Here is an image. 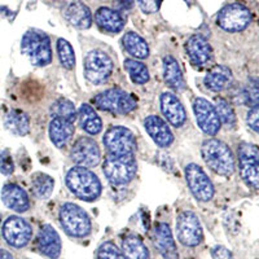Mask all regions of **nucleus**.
Wrapping results in <instances>:
<instances>
[{"mask_svg": "<svg viewBox=\"0 0 259 259\" xmlns=\"http://www.w3.org/2000/svg\"><path fill=\"white\" fill-rule=\"evenodd\" d=\"M123 48L135 60L147 59L149 56V46L142 36L134 31L126 32L122 38Z\"/></svg>", "mask_w": 259, "mask_h": 259, "instance_id": "obj_28", "label": "nucleus"}, {"mask_svg": "<svg viewBox=\"0 0 259 259\" xmlns=\"http://www.w3.org/2000/svg\"><path fill=\"white\" fill-rule=\"evenodd\" d=\"M13 171H15V163H13V158L9 150H2L0 152V172L3 175H11Z\"/></svg>", "mask_w": 259, "mask_h": 259, "instance_id": "obj_37", "label": "nucleus"}, {"mask_svg": "<svg viewBox=\"0 0 259 259\" xmlns=\"http://www.w3.org/2000/svg\"><path fill=\"white\" fill-rule=\"evenodd\" d=\"M153 245L163 259H178L179 253L167 223H158L153 230Z\"/></svg>", "mask_w": 259, "mask_h": 259, "instance_id": "obj_16", "label": "nucleus"}, {"mask_svg": "<svg viewBox=\"0 0 259 259\" xmlns=\"http://www.w3.org/2000/svg\"><path fill=\"white\" fill-rule=\"evenodd\" d=\"M193 112L196 115L198 127L203 133L210 136H214L221 130V121L217 114L214 105L210 101L205 100L202 97H198L193 101Z\"/></svg>", "mask_w": 259, "mask_h": 259, "instance_id": "obj_15", "label": "nucleus"}, {"mask_svg": "<svg viewBox=\"0 0 259 259\" xmlns=\"http://www.w3.org/2000/svg\"><path fill=\"white\" fill-rule=\"evenodd\" d=\"M65 18L70 25L80 30H85L92 25V13L90 8L82 2H73L65 9Z\"/></svg>", "mask_w": 259, "mask_h": 259, "instance_id": "obj_23", "label": "nucleus"}, {"mask_svg": "<svg viewBox=\"0 0 259 259\" xmlns=\"http://www.w3.org/2000/svg\"><path fill=\"white\" fill-rule=\"evenodd\" d=\"M121 251L124 259H150L147 245L138 235H127L122 240Z\"/></svg>", "mask_w": 259, "mask_h": 259, "instance_id": "obj_26", "label": "nucleus"}, {"mask_svg": "<svg viewBox=\"0 0 259 259\" xmlns=\"http://www.w3.org/2000/svg\"><path fill=\"white\" fill-rule=\"evenodd\" d=\"M186 179L194 198L201 202H207L214 197V186L206 172L196 163H189L186 167Z\"/></svg>", "mask_w": 259, "mask_h": 259, "instance_id": "obj_13", "label": "nucleus"}, {"mask_svg": "<svg viewBox=\"0 0 259 259\" xmlns=\"http://www.w3.org/2000/svg\"><path fill=\"white\" fill-rule=\"evenodd\" d=\"M97 259H124L121 249L113 241H105L97 250Z\"/></svg>", "mask_w": 259, "mask_h": 259, "instance_id": "obj_36", "label": "nucleus"}, {"mask_svg": "<svg viewBox=\"0 0 259 259\" xmlns=\"http://www.w3.org/2000/svg\"><path fill=\"white\" fill-rule=\"evenodd\" d=\"M253 15L250 9L240 3L223 7L217 15V25L227 32H240L251 24Z\"/></svg>", "mask_w": 259, "mask_h": 259, "instance_id": "obj_6", "label": "nucleus"}, {"mask_svg": "<svg viewBox=\"0 0 259 259\" xmlns=\"http://www.w3.org/2000/svg\"><path fill=\"white\" fill-rule=\"evenodd\" d=\"M214 108L217 110V114H218L221 124L223 123L228 128H235L237 118H236L235 110L231 106V104L227 100H224V99H222V97H218V99H215Z\"/></svg>", "mask_w": 259, "mask_h": 259, "instance_id": "obj_34", "label": "nucleus"}, {"mask_svg": "<svg viewBox=\"0 0 259 259\" xmlns=\"http://www.w3.org/2000/svg\"><path fill=\"white\" fill-rule=\"evenodd\" d=\"M144 127L148 135L159 147L167 148L174 142V135L171 133L170 127L162 118L157 117V115L147 117V119L144 121Z\"/></svg>", "mask_w": 259, "mask_h": 259, "instance_id": "obj_20", "label": "nucleus"}, {"mask_svg": "<svg viewBox=\"0 0 259 259\" xmlns=\"http://www.w3.org/2000/svg\"><path fill=\"white\" fill-rule=\"evenodd\" d=\"M123 66L128 73L131 80L136 84H145L149 80V71L142 61L135 59H127L124 60Z\"/></svg>", "mask_w": 259, "mask_h": 259, "instance_id": "obj_33", "label": "nucleus"}, {"mask_svg": "<svg viewBox=\"0 0 259 259\" xmlns=\"http://www.w3.org/2000/svg\"><path fill=\"white\" fill-rule=\"evenodd\" d=\"M161 110L168 122L174 127H182L187 119V113L182 101L171 92L161 95Z\"/></svg>", "mask_w": 259, "mask_h": 259, "instance_id": "obj_19", "label": "nucleus"}, {"mask_svg": "<svg viewBox=\"0 0 259 259\" xmlns=\"http://www.w3.org/2000/svg\"><path fill=\"white\" fill-rule=\"evenodd\" d=\"M142 9L143 12L147 13V15H152V13L158 12L161 7L157 4V0H136Z\"/></svg>", "mask_w": 259, "mask_h": 259, "instance_id": "obj_40", "label": "nucleus"}, {"mask_svg": "<svg viewBox=\"0 0 259 259\" xmlns=\"http://www.w3.org/2000/svg\"><path fill=\"white\" fill-rule=\"evenodd\" d=\"M94 104L99 109L115 114H128L136 109L135 99L121 89H112L101 92L94 99Z\"/></svg>", "mask_w": 259, "mask_h": 259, "instance_id": "obj_7", "label": "nucleus"}, {"mask_svg": "<svg viewBox=\"0 0 259 259\" xmlns=\"http://www.w3.org/2000/svg\"><path fill=\"white\" fill-rule=\"evenodd\" d=\"M240 174L242 180L253 189L259 186V152L256 145L242 143L239 147Z\"/></svg>", "mask_w": 259, "mask_h": 259, "instance_id": "obj_11", "label": "nucleus"}, {"mask_svg": "<svg viewBox=\"0 0 259 259\" xmlns=\"http://www.w3.org/2000/svg\"><path fill=\"white\" fill-rule=\"evenodd\" d=\"M104 174L113 186H126L135 178L138 165L133 156L109 154L104 161Z\"/></svg>", "mask_w": 259, "mask_h": 259, "instance_id": "obj_5", "label": "nucleus"}, {"mask_svg": "<svg viewBox=\"0 0 259 259\" xmlns=\"http://www.w3.org/2000/svg\"><path fill=\"white\" fill-rule=\"evenodd\" d=\"M162 2H163V0H157V4H158L159 7H161V4H162ZM184 2H186V3H191V0H184Z\"/></svg>", "mask_w": 259, "mask_h": 259, "instance_id": "obj_44", "label": "nucleus"}, {"mask_svg": "<svg viewBox=\"0 0 259 259\" xmlns=\"http://www.w3.org/2000/svg\"><path fill=\"white\" fill-rule=\"evenodd\" d=\"M113 61L101 50L89 52L84 60V75L92 84H101L112 75Z\"/></svg>", "mask_w": 259, "mask_h": 259, "instance_id": "obj_9", "label": "nucleus"}, {"mask_svg": "<svg viewBox=\"0 0 259 259\" xmlns=\"http://www.w3.org/2000/svg\"><path fill=\"white\" fill-rule=\"evenodd\" d=\"M177 237L184 246L194 247L202 242L203 232L200 219L194 212L183 211L177 218Z\"/></svg>", "mask_w": 259, "mask_h": 259, "instance_id": "obj_10", "label": "nucleus"}, {"mask_svg": "<svg viewBox=\"0 0 259 259\" xmlns=\"http://www.w3.org/2000/svg\"><path fill=\"white\" fill-rule=\"evenodd\" d=\"M233 75L230 68L224 65H215L205 77V84L212 92H221L228 89L232 83Z\"/></svg>", "mask_w": 259, "mask_h": 259, "instance_id": "obj_24", "label": "nucleus"}, {"mask_svg": "<svg viewBox=\"0 0 259 259\" xmlns=\"http://www.w3.org/2000/svg\"><path fill=\"white\" fill-rule=\"evenodd\" d=\"M74 135V124L71 122L52 118L50 122V139L57 148H64Z\"/></svg>", "mask_w": 259, "mask_h": 259, "instance_id": "obj_25", "label": "nucleus"}, {"mask_svg": "<svg viewBox=\"0 0 259 259\" xmlns=\"http://www.w3.org/2000/svg\"><path fill=\"white\" fill-rule=\"evenodd\" d=\"M66 186L74 196L83 201L97 200L101 194V183L90 168L74 166L66 174Z\"/></svg>", "mask_w": 259, "mask_h": 259, "instance_id": "obj_1", "label": "nucleus"}, {"mask_svg": "<svg viewBox=\"0 0 259 259\" xmlns=\"http://www.w3.org/2000/svg\"><path fill=\"white\" fill-rule=\"evenodd\" d=\"M53 186H55V182L50 175L43 174V172H36V174L32 175V193L39 200H45V198L50 197L53 191Z\"/></svg>", "mask_w": 259, "mask_h": 259, "instance_id": "obj_31", "label": "nucleus"}, {"mask_svg": "<svg viewBox=\"0 0 259 259\" xmlns=\"http://www.w3.org/2000/svg\"><path fill=\"white\" fill-rule=\"evenodd\" d=\"M21 52L34 66H46L52 61L50 36L40 30H29L21 40Z\"/></svg>", "mask_w": 259, "mask_h": 259, "instance_id": "obj_3", "label": "nucleus"}, {"mask_svg": "<svg viewBox=\"0 0 259 259\" xmlns=\"http://www.w3.org/2000/svg\"><path fill=\"white\" fill-rule=\"evenodd\" d=\"M103 142L109 154L114 156H133L136 150L135 136L123 126L110 127L104 135Z\"/></svg>", "mask_w": 259, "mask_h": 259, "instance_id": "obj_8", "label": "nucleus"}, {"mask_svg": "<svg viewBox=\"0 0 259 259\" xmlns=\"http://www.w3.org/2000/svg\"><path fill=\"white\" fill-rule=\"evenodd\" d=\"M4 126L18 136H25L30 131V118L22 110H11L4 118Z\"/></svg>", "mask_w": 259, "mask_h": 259, "instance_id": "obj_30", "label": "nucleus"}, {"mask_svg": "<svg viewBox=\"0 0 259 259\" xmlns=\"http://www.w3.org/2000/svg\"><path fill=\"white\" fill-rule=\"evenodd\" d=\"M186 51L192 64L198 68L207 65L211 60V47H210L209 41L200 34H194L187 40Z\"/></svg>", "mask_w": 259, "mask_h": 259, "instance_id": "obj_18", "label": "nucleus"}, {"mask_svg": "<svg viewBox=\"0 0 259 259\" xmlns=\"http://www.w3.org/2000/svg\"><path fill=\"white\" fill-rule=\"evenodd\" d=\"M2 232L7 244L16 249H21L26 246L31 240L32 228L26 219L12 215L4 222Z\"/></svg>", "mask_w": 259, "mask_h": 259, "instance_id": "obj_12", "label": "nucleus"}, {"mask_svg": "<svg viewBox=\"0 0 259 259\" xmlns=\"http://www.w3.org/2000/svg\"><path fill=\"white\" fill-rule=\"evenodd\" d=\"M57 53L61 65L65 69H73L75 65V55L71 45L66 39H59L57 40Z\"/></svg>", "mask_w": 259, "mask_h": 259, "instance_id": "obj_35", "label": "nucleus"}, {"mask_svg": "<svg viewBox=\"0 0 259 259\" xmlns=\"http://www.w3.org/2000/svg\"><path fill=\"white\" fill-rule=\"evenodd\" d=\"M2 200L8 209L17 212H25L30 209L29 196L17 184H6L2 189Z\"/></svg>", "mask_w": 259, "mask_h": 259, "instance_id": "obj_21", "label": "nucleus"}, {"mask_svg": "<svg viewBox=\"0 0 259 259\" xmlns=\"http://www.w3.org/2000/svg\"><path fill=\"white\" fill-rule=\"evenodd\" d=\"M163 79L171 89L177 91H182L186 87L179 64L172 56L163 57Z\"/></svg>", "mask_w": 259, "mask_h": 259, "instance_id": "obj_29", "label": "nucleus"}, {"mask_svg": "<svg viewBox=\"0 0 259 259\" xmlns=\"http://www.w3.org/2000/svg\"><path fill=\"white\" fill-rule=\"evenodd\" d=\"M202 158L214 172L222 177H231L235 172V157L230 147L218 139H209L202 144Z\"/></svg>", "mask_w": 259, "mask_h": 259, "instance_id": "obj_2", "label": "nucleus"}, {"mask_svg": "<svg viewBox=\"0 0 259 259\" xmlns=\"http://www.w3.org/2000/svg\"><path fill=\"white\" fill-rule=\"evenodd\" d=\"M258 82H256V79L249 80L246 92H245V97H246L247 101L251 104V106L258 105Z\"/></svg>", "mask_w": 259, "mask_h": 259, "instance_id": "obj_38", "label": "nucleus"}, {"mask_svg": "<svg viewBox=\"0 0 259 259\" xmlns=\"http://www.w3.org/2000/svg\"><path fill=\"white\" fill-rule=\"evenodd\" d=\"M246 122L253 131L258 133L259 131V106L258 105L251 106L250 110L247 112Z\"/></svg>", "mask_w": 259, "mask_h": 259, "instance_id": "obj_39", "label": "nucleus"}, {"mask_svg": "<svg viewBox=\"0 0 259 259\" xmlns=\"http://www.w3.org/2000/svg\"><path fill=\"white\" fill-rule=\"evenodd\" d=\"M60 223L69 236L83 239L91 233L92 224L89 214L75 203L66 202L60 209Z\"/></svg>", "mask_w": 259, "mask_h": 259, "instance_id": "obj_4", "label": "nucleus"}, {"mask_svg": "<svg viewBox=\"0 0 259 259\" xmlns=\"http://www.w3.org/2000/svg\"><path fill=\"white\" fill-rule=\"evenodd\" d=\"M71 159H73L77 166L82 167H94L99 165L101 158L100 148L97 145L94 139L91 138H79L74 143L71 148Z\"/></svg>", "mask_w": 259, "mask_h": 259, "instance_id": "obj_14", "label": "nucleus"}, {"mask_svg": "<svg viewBox=\"0 0 259 259\" xmlns=\"http://www.w3.org/2000/svg\"><path fill=\"white\" fill-rule=\"evenodd\" d=\"M119 3H121V8L128 9L133 7L134 0H119Z\"/></svg>", "mask_w": 259, "mask_h": 259, "instance_id": "obj_42", "label": "nucleus"}, {"mask_svg": "<svg viewBox=\"0 0 259 259\" xmlns=\"http://www.w3.org/2000/svg\"><path fill=\"white\" fill-rule=\"evenodd\" d=\"M36 246L45 256L50 259H57L61 254L62 244L57 231L50 224H45L39 231Z\"/></svg>", "mask_w": 259, "mask_h": 259, "instance_id": "obj_17", "label": "nucleus"}, {"mask_svg": "<svg viewBox=\"0 0 259 259\" xmlns=\"http://www.w3.org/2000/svg\"><path fill=\"white\" fill-rule=\"evenodd\" d=\"M51 115L53 118H59L73 123L77 119V109L74 104L68 99H59L51 106Z\"/></svg>", "mask_w": 259, "mask_h": 259, "instance_id": "obj_32", "label": "nucleus"}, {"mask_svg": "<svg viewBox=\"0 0 259 259\" xmlns=\"http://www.w3.org/2000/svg\"><path fill=\"white\" fill-rule=\"evenodd\" d=\"M212 259H232V253H231L223 245H217L211 249Z\"/></svg>", "mask_w": 259, "mask_h": 259, "instance_id": "obj_41", "label": "nucleus"}, {"mask_svg": "<svg viewBox=\"0 0 259 259\" xmlns=\"http://www.w3.org/2000/svg\"><path fill=\"white\" fill-rule=\"evenodd\" d=\"M77 117L79 119V124L82 130L90 135H97L103 130V121L97 115L95 109L89 104H82L79 110L77 112Z\"/></svg>", "mask_w": 259, "mask_h": 259, "instance_id": "obj_27", "label": "nucleus"}, {"mask_svg": "<svg viewBox=\"0 0 259 259\" xmlns=\"http://www.w3.org/2000/svg\"><path fill=\"white\" fill-rule=\"evenodd\" d=\"M95 22L103 31L110 32V34H117L123 30L126 21L123 16L118 11H114L108 7H101L95 13Z\"/></svg>", "mask_w": 259, "mask_h": 259, "instance_id": "obj_22", "label": "nucleus"}, {"mask_svg": "<svg viewBox=\"0 0 259 259\" xmlns=\"http://www.w3.org/2000/svg\"><path fill=\"white\" fill-rule=\"evenodd\" d=\"M0 259H13V256L8 250L0 249Z\"/></svg>", "mask_w": 259, "mask_h": 259, "instance_id": "obj_43", "label": "nucleus"}]
</instances>
